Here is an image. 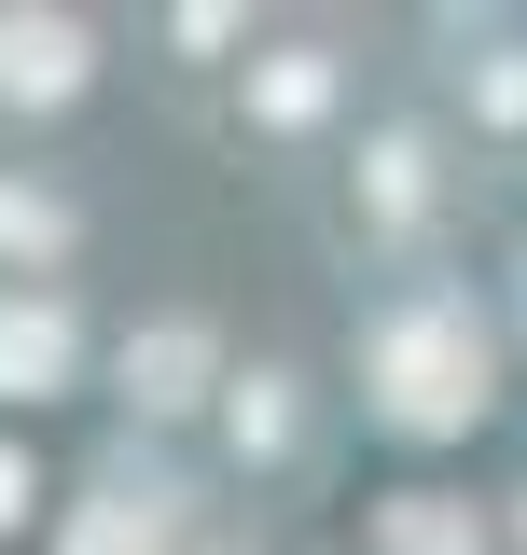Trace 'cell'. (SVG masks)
Segmentation results:
<instances>
[{"label":"cell","instance_id":"1","mask_svg":"<svg viewBox=\"0 0 527 555\" xmlns=\"http://www.w3.org/2000/svg\"><path fill=\"white\" fill-rule=\"evenodd\" d=\"M14 83H69V42H56V28H14Z\"/></svg>","mask_w":527,"mask_h":555}]
</instances>
